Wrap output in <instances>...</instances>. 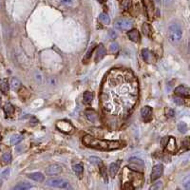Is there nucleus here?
<instances>
[{
  "label": "nucleus",
  "mask_w": 190,
  "mask_h": 190,
  "mask_svg": "<svg viewBox=\"0 0 190 190\" xmlns=\"http://www.w3.org/2000/svg\"><path fill=\"white\" fill-rule=\"evenodd\" d=\"M100 97L107 116L116 121L127 119L139 97L136 76L127 69H113L106 77Z\"/></svg>",
  "instance_id": "nucleus-1"
},
{
  "label": "nucleus",
  "mask_w": 190,
  "mask_h": 190,
  "mask_svg": "<svg viewBox=\"0 0 190 190\" xmlns=\"http://www.w3.org/2000/svg\"><path fill=\"white\" fill-rule=\"evenodd\" d=\"M83 143L87 147L101 150H114L121 148L123 144L118 141H107L95 138L91 135H86L83 137Z\"/></svg>",
  "instance_id": "nucleus-2"
},
{
  "label": "nucleus",
  "mask_w": 190,
  "mask_h": 190,
  "mask_svg": "<svg viewBox=\"0 0 190 190\" xmlns=\"http://www.w3.org/2000/svg\"><path fill=\"white\" fill-rule=\"evenodd\" d=\"M168 35L169 40L172 43L180 42L183 37V30L179 24H172L168 30Z\"/></svg>",
  "instance_id": "nucleus-3"
},
{
  "label": "nucleus",
  "mask_w": 190,
  "mask_h": 190,
  "mask_svg": "<svg viewBox=\"0 0 190 190\" xmlns=\"http://www.w3.org/2000/svg\"><path fill=\"white\" fill-rule=\"evenodd\" d=\"M144 168V163L142 159L132 157L129 159V169L137 172H142Z\"/></svg>",
  "instance_id": "nucleus-4"
},
{
  "label": "nucleus",
  "mask_w": 190,
  "mask_h": 190,
  "mask_svg": "<svg viewBox=\"0 0 190 190\" xmlns=\"http://www.w3.org/2000/svg\"><path fill=\"white\" fill-rule=\"evenodd\" d=\"M133 26V21L127 18H121L117 20L114 24V27L120 30H131Z\"/></svg>",
  "instance_id": "nucleus-5"
},
{
  "label": "nucleus",
  "mask_w": 190,
  "mask_h": 190,
  "mask_svg": "<svg viewBox=\"0 0 190 190\" xmlns=\"http://www.w3.org/2000/svg\"><path fill=\"white\" fill-rule=\"evenodd\" d=\"M47 184L52 187H59V188H71L70 186V183L63 179H58V178H52L50 179L47 182Z\"/></svg>",
  "instance_id": "nucleus-6"
},
{
  "label": "nucleus",
  "mask_w": 190,
  "mask_h": 190,
  "mask_svg": "<svg viewBox=\"0 0 190 190\" xmlns=\"http://www.w3.org/2000/svg\"><path fill=\"white\" fill-rule=\"evenodd\" d=\"M56 127L60 131L65 132V133H70V132H71L73 130V127L70 124L69 122H66V121H59V122H57Z\"/></svg>",
  "instance_id": "nucleus-7"
},
{
  "label": "nucleus",
  "mask_w": 190,
  "mask_h": 190,
  "mask_svg": "<svg viewBox=\"0 0 190 190\" xmlns=\"http://www.w3.org/2000/svg\"><path fill=\"white\" fill-rule=\"evenodd\" d=\"M141 115L144 122H150L152 120V108L148 106L144 107L141 110Z\"/></svg>",
  "instance_id": "nucleus-8"
},
{
  "label": "nucleus",
  "mask_w": 190,
  "mask_h": 190,
  "mask_svg": "<svg viewBox=\"0 0 190 190\" xmlns=\"http://www.w3.org/2000/svg\"><path fill=\"white\" fill-rule=\"evenodd\" d=\"M164 172V167L162 164H156L153 166L152 172H151V181H156L159 179Z\"/></svg>",
  "instance_id": "nucleus-9"
},
{
  "label": "nucleus",
  "mask_w": 190,
  "mask_h": 190,
  "mask_svg": "<svg viewBox=\"0 0 190 190\" xmlns=\"http://www.w3.org/2000/svg\"><path fill=\"white\" fill-rule=\"evenodd\" d=\"M165 149L170 153H174L177 150V144L173 137H167V143L165 144Z\"/></svg>",
  "instance_id": "nucleus-10"
},
{
  "label": "nucleus",
  "mask_w": 190,
  "mask_h": 190,
  "mask_svg": "<svg viewBox=\"0 0 190 190\" xmlns=\"http://www.w3.org/2000/svg\"><path fill=\"white\" fill-rule=\"evenodd\" d=\"M61 172H62V166L58 164H51L47 169V173L49 175H57L60 174Z\"/></svg>",
  "instance_id": "nucleus-11"
},
{
  "label": "nucleus",
  "mask_w": 190,
  "mask_h": 190,
  "mask_svg": "<svg viewBox=\"0 0 190 190\" xmlns=\"http://www.w3.org/2000/svg\"><path fill=\"white\" fill-rule=\"evenodd\" d=\"M175 93L178 96H184V97H189L190 96V89L184 86H179L175 89Z\"/></svg>",
  "instance_id": "nucleus-12"
},
{
  "label": "nucleus",
  "mask_w": 190,
  "mask_h": 190,
  "mask_svg": "<svg viewBox=\"0 0 190 190\" xmlns=\"http://www.w3.org/2000/svg\"><path fill=\"white\" fill-rule=\"evenodd\" d=\"M142 55H143L144 60L146 61V62H148V63H152V62H154V60H155L154 54H153L149 50L144 49V50L142 51Z\"/></svg>",
  "instance_id": "nucleus-13"
},
{
  "label": "nucleus",
  "mask_w": 190,
  "mask_h": 190,
  "mask_svg": "<svg viewBox=\"0 0 190 190\" xmlns=\"http://www.w3.org/2000/svg\"><path fill=\"white\" fill-rule=\"evenodd\" d=\"M106 49L103 45H100V46L97 48L96 50V54H95V62H99L100 60H102L104 58V56L106 55Z\"/></svg>",
  "instance_id": "nucleus-14"
},
{
  "label": "nucleus",
  "mask_w": 190,
  "mask_h": 190,
  "mask_svg": "<svg viewBox=\"0 0 190 190\" xmlns=\"http://www.w3.org/2000/svg\"><path fill=\"white\" fill-rule=\"evenodd\" d=\"M120 164H121V161H118L117 163L110 164V165H109V174H110L111 178H115L117 172L119 171Z\"/></svg>",
  "instance_id": "nucleus-15"
},
{
  "label": "nucleus",
  "mask_w": 190,
  "mask_h": 190,
  "mask_svg": "<svg viewBox=\"0 0 190 190\" xmlns=\"http://www.w3.org/2000/svg\"><path fill=\"white\" fill-rule=\"evenodd\" d=\"M85 114H86V116H87V118L91 121V122H92V123H95V122H97L98 121V119H99V117H98V114L95 112V111H93V110H91V109H87V110H86V112H85Z\"/></svg>",
  "instance_id": "nucleus-16"
},
{
  "label": "nucleus",
  "mask_w": 190,
  "mask_h": 190,
  "mask_svg": "<svg viewBox=\"0 0 190 190\" xmlns=\"http://www.w3.org/2000/svg\"><path fill=\"white\" fill-rule=\"evenodd\" d=\"M144 4L146 6V10H147V13L148 14L149 17L152 16L153 13H154V5L152 3L151 0H144Z\"/></svg>",
  "instance_id": "nucleus-17"
},
{
  "label": "nucleus",
  "mask_w": 190,
  "mask_h": 190,
  "mask_svg": "<svg viewBox=\"0 0 190 190\" xmlns=\"http://www.w3.org/2000/svg\"><path fill=\"white\" fill-rule=\"evenodd\" d=\"M127 35H128L129 39L133 42H139L140 41V33L137 30H131L130 31H128Z\"/></svg>",
  "instance_id": "nucleus-18"
},
{
  "label": "nucleus",
  "mask_w": 190,
  "mask_h": 190,
  "mask_svg": "<svg viewBox=\"0 0 190 190\" xmlns=\"http://www.w3.org/2000/svg\"><path fill=\"white\" fill-rule=\"evenodd\" d=\"M28 177L31 180H34L36 182H43L45 180V176L40 173V172H34V173H30L28 175Z\"/></svg>",
  "instance_id": "nucleus-19"
},
{
  "label": "nucleus",
  "mask_w": 190,
  "mask_h": 190,
  "mask_svg": "<svg viewBox=\"0 0 190 190\" xmlns=\"http://www.w3.org/2000/svg\"><path fill=\"white\" fill-rule=\"evenodd\" d=\"M73 170L75 172V174L77 176H79L80 178H82L83 176V171H84V167L82 164H76L73 165Z\"/></svg>",
  "instance_id": "nucleus-20"
},
{
  "label": "nucleus",
  "mask_w": 190,
  "mask_h": 190,
  "mask_svg": "<svg viewBox=\"0 0 190 190\" xmlns=\"http://www.w3.org/2000/svg\"><path fill=\"white\" fill-rule=\"evenodd\" d=\"M4 111H5V114H6L7 117L12 116V115L14 114V106H13L12 104L8 103V104H6V106L4 107Z\"/></svg>",
  "instance_id": "nucleus-21"
},
{
  "label": "nucleus",
  "mask_w": 190,
  "mask_h": 190,
  "mask_svg": "<svg viewBox=\"0 0 190 190\" xmlns=\"http://www.w3.org/2000/svg\"><path fill=\"white\" fill-rule=\"evenodd\" d=\"M93 97H94V94L91 92V91H86L83 95V99H84V102L86 104H89L92 102L93 100Z\"/></svg>",
  "instance_id": "nucleus-22"
},
{
  "label": "nucleus",
  "mask_w": 190,
  "mask_h": 190,
  "mask_svg": "<svg viewBox=\"0 0 190 190\" xmlns=\"http://www.w3.org/2000/svg\"><path fill=\"white\" fill-rule=\"evenodd\" d=\"M142 30H143V32L144 33V35H147L148 37H151V35H152V30H151V27H150V25L148 23H144L143 25Z\"/></svg>",
  "instance_id": "nucleus-23"
},
{
  "label": "nucleus",
  "mask_w": 190,
  "mask_h": 190,
  "mask_svg": "<svg viewBox=\"0 0 190 190\" xmlns=\"http://www.w3.org/2000/svg\"><path fill=\"white\" fill-rule=\"evenodd\" d=\"M31 187H32L31 184H28V183H19V184H17L14 187V189L26 190V189H30Z\"/></svg>",
  "instance_id": "nucleus-24"
},
{
  "label": "nucleus",
  "mask_w": 190,
  "mask_h": 190,
  "mask_svg": "<svg viewBox=\"0 0 190 190\" xmlns=\"http://www.w3.org/2000/svg\"><path fill=\"white\" fill-rule=\"evenodd\" d=\"M99 20L101 21L103 24H105V25L109 24V22H110V18H109L108 14H107L106 13L100 14V15H99Z\"/></svg>",
  "instance_id": "nucleus-25"
},
{
  "label": "nucleus",
  "mask_w": 190,
  "mask_h": 190,
  "mask_svg": "<svg viewBox=\"0 0 190 190\" xmlns=\"http://www.w3.org/2000/svg\"><path fill=\"white\" fill-rule=\"evenodd\" d=\"M0 88H1V91L4 94L8 93V91H9V83H8L7 79H3L1 81V84H0Z\"/></svg>",
  "instance_id": "nucleus-26"
},
{
  "label": "nucleus",
  "mask_w": 190,
  "mask_h": 190,
  "mask_svg": "<svg viewBox=\"0 0 190 190\" xmlns=\"http://www.w3.org/2000/svg\"><path fill=\"white\" fill-rule=\"evenodd\" d=\"M22 140H23V136L20 135V134H15V135H14L12 139H10V144L15 146V144H19Z\"/></svg>",
  "instance_id": "nucleus-27"
},
{
  "label": "nucleus",
  "mask_w": 190,
  "mask_h": 190,
  "mask_svg": "<svg viewBox=\"0 0 190 190\" xmlns=\"http://www.w3.org/2000/svg\"><path fill=\"white\" fill-rule=\"evenodd\" d=\"M20 82H19V80L17 79V78H13L12 79V82H10V87H12V88L13 89H17L19 87H20Z\"/></svg>",
  "instance_id": "nucleus-28"
},
{
  "label": "nucleus",
  "mask_w": 190,
  "mask_h": 190,
  "mask_svg": "<svg viewBox=\"0 0 190 190\" xmlns=\"http://www.w3.org/2000/svg\"><path fill=\"white\" fill-rule=\"evenodd\" d=\"M178 129H179V131H180L181 133H185L186 130H187V125L185 124L184 122L179 123V125H178Z\"/></svg>",
  "instance_id": "nucleus-29"
},
{
  "label": "nucleus",
  "mask_w": 190,
  "mask_h": 190,
  "mask_svg": "<svg viewBox=\"0 0 190 190\" xmlns=\"http://www.w3.org/2000/svg\"><path fill=\"white\" fill-rule=\"evenodd\" d=\"M89 162H91V164H102V160L98 158V157H93V156H91V157H89Z\"/></svg>",
  "instance_id": "nucleus-30"
},
{
  "label": "nucleus",
  "mask_w": 190,
  "mask_h": 190,
  "mask_svg": "<svg viewBox=\"0 0 190 190\" xmlns=\"http://www.w3.org/2000/svg\"><path fill=\"white\" fill-rule=\"evenodd\" d=\"M2 160L4 163H10V161H12V155H10V153H9V152L4 153L2 155Z\"/></svg>",
  "instance_id": "nucleus-31"
},
{
  "label": "nucleus",
  "mask_w": 190,
  "mask_h": 190,
  "mask_svg": "<svg viewBox=\"0 0 190 190\" xmlns=\"http://www.w3.org/2000/svg\"><path fill=\"white\" fill-rule=\"evenodd\" d=\"M109 51L112 53H116L119 51V45L117 43H112L109 47Z\"/></svg>",
  "instance_id": "nucleus-32"
},
{
  "label": "nucleus",
  "mask_w": 190,
  "mask_h": 190,
  "mask_svg": "<svg viewBox=\"0 0 190 190\" xmlns=\"http://www.w3.org/2000/svg\"><path fill=\"white\" fill-rule=\"evenodd\" d=\"M184 187L185 189H190V176H187L184 180Z\"/></svg>",
  "instance_id": "nucleus-33"
},
{
  "label": "nucleus",
  "mask_w": 190,
  "mask_h": 190,
  "mask_svg": "<svg viewBox=\"0 0 190 190\" xmlns=\"http://www.w3.org/2000/svg\"><path fill=\"white\" fill-rule=\"evenodd\" d=\"M183 146H184V148H185L186 149H190V138H186V139L183 142Z\"/></svg>",
  "instance_id": "nucleus-34"
},
{
  "label": "nucleus",
  "mask_w": 190,
  "mask_h": 190,
  "mask_svg": "<svg viewBox=\"0 0 190 190\" xmlns=\"http://www.w3.org/2000/svg\"><path fill=\"white\" fill-rule=\"evenodd\" d=\"M162 187H163L162 182H158V183H156L154 185H152L150 187V189H162Z\"/></svg>",
  "instance_id": "nucleus-35"
},
{
  "label": "nucleus",
  "mask_w": 190,
  "mask_h": 190,
  "mask_svg": "<svg viewBox=\"0 0 190 190\" xmlns=\"http://www.w3.org/2000/svg\"><path fill=\"white\" fill-rule=\"evenodd\" d=\"M128 6H129V0H123L122 7L124 9H127V8H128Z\"/></svg>",
  "instance_id": "nucleus-36"
},
{
  "label": "nucleus",
  "mask_w": 190,
  "mask_h": 190,
  "mask_svg": "<svg viewBox=\"0 0 190 190\" xmlns=\"http://www.w3.org/2000/svg\"><path fill=\"white\" fill-rule=\"evenodd\" d=\"M9 174H10V170H9V169H6L4 172H2V174H1V178H2V179H7L8 176H9Z\"/></svg>",
  "instance_id": "nucleus-37"
},
{
  "label": "nucleus",
  "mask_w": 190,
  "mask_h": 190,
  "mask_svg": "<svg viewBox=\"0 0 190 190\" xmlns=\"http://www.w3.org/2000/svg\"><path fill=\"white\" fill-rule=\"evenodd\" d=\"M174 102L177 104V105H183L184 104V101H183V99L181 98H174Z\"/></svg>",
  "instance_id": "nucleus-38"
},
{
  "label": "nucleus",
  "mask_w": 190,
  "mask_h": 190,
  "mask_svg": "<svg viewBox=\"0 0 190 190\" xmlns=\"http://www.w3.org/2000/svg\"><path fill=\"white\" fill-rule=\"evenodd\" d=\"M61 3L63 4V5H67V6H70V5H71V0H61Z\"/></svg>",
  "instance_id": "nucleus-39"
},
{
  "label": "nucleus",
  "mask_w": 190,
  "mask_h": 190,
  "mask_svg": "<svg viewBox=\"0 0 190 190\" xmlns=\"http://www.w3.org/2000/svg\"><path fill=\"white\" fill-rule=\"evenodd\" d=\"M93 49H94V47L92 46V47L91 48V50L88 51V52L87 53V56H86V58H87V59H88L89 57H91V52H92V50H93Z\"/></svg>",
  "instance_id": "nucleus-40"
},
{
  "label": "nucleus",
  "mask_w": 190,
  "mask_h": 190,
  "mask_svg": "<svg viewBox=\"0 0 190 190\" xmlns=\"http://www.w3.org/2000/svg\"><path fill=\"white\" fill-rule=\"evenodd\" d=\"M101 172H102V174H103V177L105 178V180L107 181V173H106V171H105V167H104V166L101 168Z\"/></svg>",
  "instance_id": "nucleus-41"
},
{
  "label": "nucleus",
  "mask_w": 190,
  "mask_h": 190,
  "mask_svg": "<svg viewBox=\"0 0 190 190\" xmlns=\"http://www.w3.org/2000/svg\"><path fill=\"white\" fill-rule=\"evenodd\" d=\"M173 1V0H165V3L166 4H169V3H171Z\"/></svg>",
  "instance_id": "nucleus-42"
},
{
  "label": "nucleus",
  "mask_w": 190,
  "mask_h": 190,
  "mask_svg": "<svg viewBox=\"0 0 190 190\" xmlns=\"http://www.w3.org/2000/svg\"><path fill=\"white\" fill-rule=\"evenodd\" d=\"M98 1H99V2H104L105 0H98Z\"/></svg>",
  "instance_id": "nucleus-43"
},
{
  "label": "nucleus",
  "mask_w": 190,
  "mask_h": 190,
  "mask_svg": "<svg viewBox=\"0 0 190 190\" xmlns=\"http://www.w3.org/2000/svg\"><path fill=\"white\" fill-rule=\"evenodd\" d=\"M0 105H1V98H0Z\"/></svg>",
  "instance_id": "nucleus-44"
},
{
  "label": "nucleus",
  "mask_w": 190,
  "mask_h": 190,
  "mask_svg": "<svg viewBox=\"0 0 190 190\" xmlns=\"http://www.w3.org/2000/svg\"><path fill=\"white\" fill-rule=\"evenodd\" d=\"M0 139H1V135H0Z\"/></svg>",
  "instance_id": "nucleus-45"
}]
</instances>
